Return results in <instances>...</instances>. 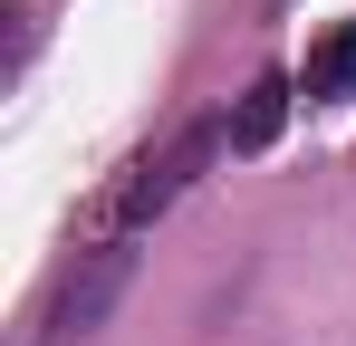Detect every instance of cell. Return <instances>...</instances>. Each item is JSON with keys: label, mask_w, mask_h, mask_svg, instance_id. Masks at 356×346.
Instances as JSON below:
<instances>
[{"label": "cell", "mask_w": 356, "mask_h": 346, "mask_svg": "<svg viewBox=\"0 0 356 346\" xmlns=\"http://www.w3.org/2000/svg\"><path fill=\"white\" fill-rule=\"evenodd\" d=\"M289 106H298V77H250V97L232 106V154H260V145H280V125H289Z\"/></svg>", "instance_id": "obj_3"}, {"label": "cell", "mask_w": 356, "mask_h": 346, "mask_svg": "<svg viewBox=\"0 0 356 346\" xmlns=\"http://www.w3.org/2000/svg\"><path fill=\"white\" fill-rule=\"evenodd\" d=\"M125 279H135V250L125 240H97V250H77L58 270V288H49V308H39V337L29 346H87L97 327H106V308L125 298Z\"/></svg>", "instance_id": "obj_2"}, {"label": "cell", "mask_w": 356, "mask_h": 346, "mask_svg": "<svg viewBox=\"0 0 356 346\" xmlns=\"http://www.w3.org/2000/svg\"><path fill=\"white\" fill-rule=\"evenodd\" d=\"M298 97H308V106H337V97H356V19H337V29L308 49V67H298Z\"/></svg>", "instance_id": "obj_4"}, {"label": "cell", "mask_w": 356, "mask_h": 346, "mask_svg": "<svg viewBox=\"0 0 356 346\" xmlns=\"http://www.w3.org/2000/svg\"><path fill=\"white\" fill-rule=\"evenodd\" d=\"M232 154V115H193L164 154H145V164H125L116 183V202H106V240H125V231H145V222H164L183 192H193V173H212Z\"/></svg>", "instance_id": "obj_1"}]
</instances>
